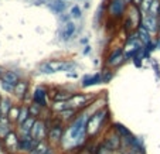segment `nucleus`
I'll return each instance as SVG.
<instances>
[{
    "instance_id": "nucleus-1",
    "label": "nucleus",
    "mask_w": 160,
    "mask_h": 154,
    "mask_svg": "<svg viewBox=\"0 0 160 154\" xmlns=\"http://www.w3.org/2000/svg\"><path fill=\"white\" fill-rule=\"evenodd\" d=\"M109 109L106 106L101 108L99 110L94 113L88 119V123H87V136L88 137H95L102 132L103 126L106 124V122L109 120Z\"/></svg>"
},
{
    "instance_id": "nucleus-2",
    "label": "nucleus",
    "mask_w": 160,
    "mask_h": 154,
    "mask_svg": "<svg viewBox=\"0 0 160 154\" xmlns=\"http://www.w3.org/2000/svg\"><path fill=\"white\" fill-rule=\"evenodd\" d=\"M75 62L71 61H58V60H51L47 62H42L38 67L41 74H55V72H65V71H72L75 68Z\"/></svg>"
},
{
    "instance_id": "nucleus-3",
    "label": "nucleus",
    "mask_w": 160,
    "mask_h": 154,
    "mask_svg": "<svg viewBox=\"0 0 160 154\" xmlns=\"http://www.w3.org/2000/svg\"><path fill=\"white\" fill-rule=\"evenodd\" d=\"M128 7L126 0H111L108 4V12L111 14V17L113 18H121L123 17L125 12Z\"/></svg>"
},
{
    "instance_id": "nucleus-4",
    "label": "nucleus",
    "mask_w": 160,
    "mask_h": 154,
    "mask_svg": "<svg viewBox=\"0 0 160 154\" xmlns=\"http://www.w3.org/2000/svg\"><path fill=\"white\" fill-rule=\"evenodd\" d=\"M18 140H20V136H18V133L14 132V130L2 140V142H3V147H4V150H6L7 154L17 153L18 151Z\"/></svg>"
},
{
    "instance_id": "nucleus-5",
    "label": "nucleus",
    "mask_w": 160,
    "mask_h": 154,
    "mask_svg": "<svg viewBox=\"0 0 160 154\" xmlns=\"http://www.w3.org/2000/svg\"><path fill=\"white\" fill-rule=\"evenodd\" d=\"M47 130L48 129H47L45 120L37 119L34 126H33V129H31L30 136L33 137L34 140H37V142H44V140H47Z\"/></svg>"
},
{
    "instance_id": "nucleus-6",
    "label": "nucleus",
    "mask_w": 160,
    "mask_h": 154,
    "mask_svg": "<svg viewBox=\"0 0 160 154\" xmlns=\"http://www.w3.org/2000/svg\"><path fill=\"white\" fill-rule=\"evenodd\" d=\"M33 103L38 105L40 108H48V92L44 86H37L33 92Z\"/></svg>"
},
{
    "instance_id": "nucleus-7",
    "label": "nucleus",
    "mask_w": 160,
    "mask_h": 154,
    "mask_svg": "<svg viewBox=\"0 0 160 154\" xmlns=\"http://www.w3.org/2000/svg\"><path fill=\"white\" fill-rule=\"evenodd\" d=\"M37 143L38 142L34 140L31 136H20V140H18V153L31 154V151L34 150Z\"/></svg>"
},
{
    "instance_id": "nucleus-8",
    "label": "nucleus",
    "mask_w": 160,
    "mask_h": 154,
    "mask_svg": "<svg viewBox=\"0 0 160 154\" xmlns=\"http://www.w3.org/2000/svg\"><path fill=\"white\" fill-rule=\"evenodd\" d=\"M123 61H126L125 57V50L123 48H116L111 52V55L108 57V65L109 67H118L121 65Z\"/></svg>"
},
{
    "instance_id": "nucleus-9",
    "label": "nucleus",
    "mask_w": 160,
    "mask_h": 154,
    "mask_svg": "<svg viewBox=\"0 0 160 154\" xmlns=\"http://www.w3.org/2000/svg\"><path fill=\"white\" fill-rule=\"evenodd\" d=\"M142 26L149 31V33H156L157 26H159V20L156 17H152L149 14H145L142 18Z\"/></svg>"
},
{
    "instance_id": "nucleus-10",
    "label": "nucleus",
    "mask_w": 160,
    "mask_h": 154,
    "mask_svg": "<svg viewBox=\"0 0 160 154\" xmlns=\"http://www.w3.org/2000/svg\"><path fill=\"white\" fill-rule=\"evenodd\" d=\"M36 120H37L36 118L30 116V118H28L27 120L24 122V123L21 124V126H18V127H17L18 136H30L31 129H33V126H34V123H36Z\"/></svg>"
},
{
    "instance_id": "nucleus-11",
    "label": "nucleus",
    "mask_w": 160,
    "mask_h": 154,
    "mask_svg": "<svg viewBox=\"0 0 160 154\" xmlns=\"http://www.w3.org/2000/svg\"><path fill=\"white\" fill-rule=\"evenodd\" d=\"M13 94L16 95V98L24 100L26 96H27V94H28V82L27 81H20L14 86V92H13Z\"/></svg>"
},
{
    "instance_id": "nucleus-12",
    "label": "nucleus",
    "mask_w": 160,
    "mask_h": 154,
    "mask_svg": "<svg viewBox=\"0 0 160 154\" xmlns=\"http://www.w3.org/2000/svg\"><path fill=\"white\" fill-rule=\"evenodd\" d=\"M0 78H2V82L9 84V85H12V86H16V85L20 82V78H18V75L14 71H6V72L2 74Z\"/></svg>"
},
{
    "instance_id": "nucleus-13",
    "label": "nucleus",
    "mask_w": 160,
    "mask_h": 154,
    "mask_svg": "<svg viewBox=\"0 0 160 154\" xmlns=\"http://www.w3.org/2000/svg\"><path fill=\"white\" fill-rule=\"evenodd\" d=\"M102 84V75L99 74H95V75H87L82 79V88H88V86H94V85H99Z\"/></svg>"
},
{
    "instance_id": "nucleus-14",
    "label": "nucleus",
    "mask_w": 160,
    "mask_h": 154,
    "mask_svg": "<svg viewBox=\"0 0 160 154\" xmlns=\"http://www.w3.org/2000/svg\"><path fill=\"white\" fill-rule=\"evenodd\" d=\"M12 122L9 120V118H3L0 120V140H3L7 134H10L13 132Z\"/></svg>"
},
{
    "instance_id": "nucleus-15",
    "label": "nucleus",
    "mask_w": 160,
    "mask_h": 154,
    "mask_svg": "<svg viewBox=\"0 0 160 154\" xmlns=\"http://www.w3.org/2000/svg\"><path fill=\"white\" fill-rule=\"evenodd\" d=\"M136 34H138V38H139V41L142 42V44H145V46H148V44H150V42H152L150 33H149V31L146 30L143 26H140V27L136 30Z\"/></svg>"
},
{
    "instance_id": "nucleus-16",
    "label": "nucleus",
    "mask_w": 160,
    "mask_h": 154,
    "mask_svg": "<svg viewBox=\"0 0 160 154\" xmlns=\"http://www.w3.org/2000/svg\"><path fill=\"white\" fill-rule=\"evenodd\" d=\"M112 127H113V130H115L116 133L121 136V139H126V137H130L133 134L132 132H130L126 126H123L122 123H113L112 124Z\"/></svg>"
},
{
    "instance_id": "nucleus-17",
    "label": "nucleus",
    "mask_w": 160,
    "mask_h": 154,
    "mask_svg": "<svg viewBox=\"0 0 160 154\" xmlns=\"http://www.w3.org/2000/svg\"><path fill=\"white\" fill-rule=\"evenodd\" d=\"M50 150H51V146L48 144L47 140H44V142L37 143V146L34 147V150L31 151V154H47Z\"/></svg>"
},
{
    "instance_id": "nucleus-18",
    "label": "nucleus",
    "mask_w": 160,
    "mask_h": 154,
    "mask_svg": "<svg viewBox=\"0 0 160 154\" xmlns=\"http://www.w3.org/2000/svg\"><path fill=\"white\" fill-rule=\"evenodd\" d=\"M12 108H13L12 100H10L9 98H3L2 102H0V112H2L3 118H7V115H9V112L12 110Z\"/></svg>"
},
{
    "instance_id": "nucleus-19",
    "label": "nucleus",
    "mask_w": 160,
    "mask_h": 154,
    "mask_svg": "<svg viewBox=\"0 0 160 154\" xmlns=\"http://www.w3.org/2000/svg\"><path fill=\"white\" fill-rule=\"evenodd\" d=\"M74 31H75V26H74L72 21H70V23H65V27H64L62 33H61V37H62L64 41L70 40L71 37H72Z\"/></svg>"
},
{
    "instance_id": "nucleus-20",
    "label": "nucleus",
    "mask_w": 160,
    "mask_h": 154,
    "mask_svg": "<svg viewBox=\"0 0 160 154\" xmlns=\"http://www.w3.org/2000/svg\"><path fill=\"white\" fill-rule=\"evenodd\" d=\"M72 96L74 94H71L68 91H58L54 95V102H68Z\"/></svg>"
},
{
    "instance_id": "nucleus-21",
    "label": "nucleus",
    "mask_w": 160,
    "mask_h": 154,
    "mask_svg": "<svg viewBox=\"0 0 160 154\" xmlns=\"http://www.w3.org/2000/svg\"><path fill=\"white\" fill-rule=\"evenodd\" d=\"M30 118V112H28V106H21V109H20V115H18V119H17V122H16V124H17V127L18 126H21V124L24 123L27 119Z\"/></svg>"
},
{
    "instance_id": "nucleus-22",
    "label": "nucleus",
    "mask_w": 160,
    "mask_h": 154,
    "mask_svg": "<svg viewBox=\"0 0 160 154\" xmlns=\"http://www.w3.org/2000/svg\"><path fill=\"white\" fill-rule=\"evenodd\" d=\"M50 9L54 13H57V14H61L65 10V3H64L62 0H55V2L50 3Z\"/></svg>"
},
{
    "instance_id": "nucleus-23",
    "label": "nucleus",
    "mask_w": 160,
    "mask_h": 154,
    "mask_svg": "<svg viewBox=\"0 0 160 154\" xmlns=\"http://www.w3.org/2000/svg\"><path fill=\"white\" fill-rule=\"evenodd\" d=\"M20 109H21V106H16V105H13L12 110H10L9 115H7V118H9V120L12 122V123H16V122H17L18 115H20Z\"/></svg>"
},
{
    "instance_id": "nucleus-24",
    "label": "nucleus",
    "mask_w": 160,
    "mask_h": 154,
    "mask_svg": "<svg viewBox=\"0 0 160 154\" xmlns=\"http://www.w3.org/2000/svg\"><path fill=\"white\" fill-rule=\"evenodd\" d=\"M41 110H42V108H40L38 105H36V103H33V102H31V105L28 106L30 116H33V118H36V119H38V116L41 115Z\"/></svg>"
},
{
    "instance_id": "nucleus-25",
    "label": "nucleus",
    "mask_w": 160,
    "mask_h": 154,
    "mask_svg": "<svg viewBox=\"0 0 160 154\" xmlns=\"http://www.w3.org/2000/svg\"><path fill=\"white\" fill-rule=\"evenodd\" d=\"M159 9H160V0H153V3H152L150 10H149L148 14L157 18V16H159Z\"/></svg>"
},
{
    "instance_id": "nucleus-26",
    "label": "nucleus",
    "mask_w": 160,
    "mask_h": 154,
    "mask_svg": "<svg viewBox=\"0 0 160 154\" xmlns=\"http://www.w3.org/2000/svg\"><path fill=\"white\" fill-rule=\"evenodd\" d=\"M152 3H153V0H145L142 3V6H140V10H142V13H145V14H148L149 10H150V6Z\"/></svg>"
},
{
    "instance_id": "nucleus-27",
    "label": "nucleus",
    "mask_w": 160,
    "mask_h": 154,
    "mask_svg": "<svg viewBox=\"0 0 160 154\" xmlns=\"http://www.w3.org/2000/svg\"><path fill=\"white\" fill-rule=\"evenodd\" d=\"M101 75H102V82H103V84H108V82L111 81V78L113 76V74H112L111 71L105 70V71H102V72H101Z\"/></svg>"
},
{
    "instance_id": "nucleus-28",
    "label": "nucleus",
    "mask_w": 160,
    "mask_h": 154,
    "mask_svg": "<svg viewBox=\"0 0 160 154\" xmlns=\"http://www.w3.org/2000/svg\"><path fill=\"white\" fill-rule=\"evenodd\" d=\"M81 7L79 6H74L72 9H71V12H70V14H71V17H74V18H79L81 17Z\"/></svg>"
},
{
    "instance_id": "nucleus-29",
    "label": "nucleus",
    "mask_w": 160,
    "mask_h": 154,
    "mask_svg": "<svg viewBox=\"0 0 160 154\" xmlns=\"http://www.w3.org/2000/svg\"><path fill=\"white\" fill-rule=\"evenodd\" d=\"M2 88H3L6 92H9V94L14 92V86H12V85H9V84H4V82H2Z\"/></svg>"
},
{
    "instance_id": "nucleus-30",
    "label": "nucleus",
    "mask_w": 160,
    "mask_h": 154,
    "mask_svg": "<svg viewBox=\"0 0 160 154\" xmlns=\"http://www.w3.org/2000/svg\"><path fill=\"white\" fill-rule=\"evenodd\" d=\"M133 64H135L136 67H142V57H135L133 58Z\"/></svg>"
},
{
    "instance_id": "nucleus-31",
    "label": "nucleus",
    "mask_w": 160,
    "mask_h": 154,
    "mask_svg": "<svg viewBox=\"0 0 160 154\" xmlns=\"http://www.w3.org/2000/svg\"><path fill=\"white\" fill-rule=\"evenodd\" d=\"M143 2H145V0H130L132 6H135V7H140V6H142Z\"/></svg>"
},
{
    "instance_id": "nucleus-32",
    "label": "nucleus",
    "mask_w": 160,
    "mask_h": 154,
    "mask_svg": "<svg viewBox=\"0 0 160 154\" xmlns=\"http://www.w3.org/2000/svg\"><path fill=\"white\" fill-rule=\"evenodd\" d=\"M153 68H154V72H156V78H159L160 76V68H159V65H157V62H153Z\"/></svg>"
},
{
    "instance_id": "nucleus-33",
    "label": "nucleus",
    "mask_w": 160,
    "mask_h": 154,
    "mask_svg": "<svg viewBox=\"0 0 160 154\" xmlns=\"http://www.w3.org/2000/svg\"><path fill=\"white\" fill-rule=\"evenodd\" d=\"M77 154H91V153H89V151L87 150V147H84V148H82V150H79V151H78V153H77Z\"/></svg>"
},
{
    "instance_id": "nucleus-34",
    "label": "nucleus",
    "mask_w": 160,
    "mask_h": 154,
    "mask_svg": "<svg viewBox=\"0 0 160 154\" xmlns=\"http://www.w3.org/2000/svg\"><path fill=\"white\" fill-rule=\"evenodd\" d=\"M89 52V47H85V51H84V54H88Z\"/></svg>"
},
{
    "instance_id": "nucleus-35",
    "label": "nucleus",
    "mask_w": 160,
    "mask_h": 154,
    "mask_svg": "<svg viewBox=\"0 0 160 154\" xmlns=\"http://www.w3.org/2000/svg\"><path fill=\"white\" fill-rule=\"evenodd\" d=\"M156 47H157V48H160V38H159V41L156 42Z\"/></svg>"
},
{
    "instance_id": "nucleus-36",
    "label": "nucleus",
    "mask_w": 160,
    "mask_h": 154,
    "mask_svg": "<svg viewBox=\"0 0 160 154\" xmlns=\"http://www.w3.org/2000/svg\"><path fill=\"white\" fill-rule=\"evenodd\" d=\"M2 119H3V115H2V112H0V120H2Z\"/></svg>"
},
{
    "instance_id": "nucleus-37",
    "label": "nucleus",
    "mask_w": 160,
    "mask_h": 154,
    "mask_svg": "<svg viewBox=\"0 0 160 154\" xmlns=\"http://www.w3.org/2000/svg\"><path fill=\"white\" fill-rule=\"evenodd\" d=\"M157 17H159V20H160V9H159V16H157Z\"/></svg>"
},
{
    "instance_id": "nucleus-38",
    "label": "nucleus",
    "mask_w": 160,
    "mask_h": 154,
    "mask_svg": "<svg viewBox=\"0 0 160 154\" xmlns=\"http://www.w3.org/2000/svg\"><path fill=\"white\" fill-rule=\"evenodd\" d=\"M2 99H3V98H2V95H0V102H2Z\"/></svg>"
},
{
    "instance_id": "nucleus-39",
    "label": "nucleus",
    "mask_w": 160,
    "mask_h": 154,
    "mask_svg": "<svg viewBox=\"0 0 160 154\" xmlns=\"http://www.w3.org/2000/svg\"><path fill=\"white\" fill-rule=\"evenodd\" d=\"M126 2H130V0H126Z\"/></svg>"
}]
</instances>
